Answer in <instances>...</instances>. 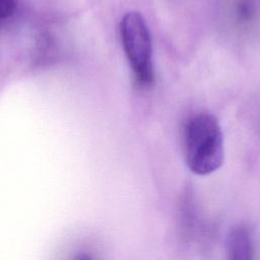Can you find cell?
I'll return each mask as SVG.
<instances>
[{
    "label": "cell",
    "mask_w": 260,
    "mask_h": 260,
    "mask_svg": "<svg viewBox=\"0 0 260 260\" xmlns=\"http://www.w3.org/2000/svg\"><path fill=\"white\" fill-rule=\"evenodd\" d=\"M183 151L188 168L196 175H208L223 161V136L215 116L200 112L187 119L183 128Z\"/></svg>",
    "instance_id": "6da1fadb"
},
{
    "label": "cell",
    "mask_w": 260,
    "mask_h": 260,
    "mask_svg": "<svg viewBox=\"0 0 260 260\" xmlns=\"http://www.w3.org/2000/svg\"><path fill=\"white\" fill-rule=\"evenodd\" d=\"M119 31L136 84L140 87L151 86L154 81L152 42L143 16L137 11L125 13L119 24Z\"/></svg>",
    "instance_id": "7a4b0ae2"
},
{
    "label": "cell",
    "mask_w": 260,
    "mask_h": 260,
    "mask_svg": "<svg viewBox=\"0 0 260 260\" xmlns=\"http://www.w3.org/2000/svg\"><path fill=\"white\" fill-rule=\"evenodd\" d=\"M223 13L229 27L240 36L260 29V0H226Z\"/></svg>",
    "instance_id": "3957f363"
},
{
    "label": "cell",
    "mask_w": 260,
    "mask_h": 260,
    "mask_svg": "<svg viewBox=\"0 0 260 260\" xmlns=\"http://www.w3.org/2000/svg\"><path fill=\"white\" fill-rule=\"evenodd\" d=\"M226 252L229 258L233 260H250L254 258V239L249 226L238 224L230 231L226 240Z\"/></svg>",
    "instance_id": "277c9868"
},
{
    "label": "cell",
    "mask_w": 260,
    "mask_h": 260,
    "mask_svg": "<svg viewBox=\"0 0 260 260\" xmlns=\"http://www.w3.org/2000/svg\"><path fill=\"white\" fill-rule=\"evenodd\" d=\"M17 0H0V26L13 15Z\"/></svg>",
    "instance_id": "5b68a950"
}]
</instances>
